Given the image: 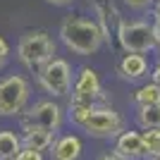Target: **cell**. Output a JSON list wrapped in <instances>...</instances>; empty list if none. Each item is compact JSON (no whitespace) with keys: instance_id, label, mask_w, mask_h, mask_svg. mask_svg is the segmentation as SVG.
<instances>
[{"instance_id":"obj_14","label":"cell","mask_w":160,"mask_h":160,"mask_svg":"<svg viewBox=\"0 0 160 160\" xmlns=\"http://www.w3.org/2000/svg\"><path fill=\"white\" fill-rule=\"evenodd\" d=\"M19 151H22L19 134L10 132V129H0V160H14Z\"/></svg>"},{"instance_id":"obj_23","label":"cell","mask_w":160,"mask_h":160,"mask_svg":"<svg viewBox=\"0 0 160 160\" xmlns=\"http://www.w3.org/2000/svg\"><path fill=\"white\" fill-rule=\"evenodd\" d=\"M153 33H155V46L160 48V19H153Z\"/></svg>"},{"instance_id":"obj_20","label":"cell","mask_w":160,"mask_h":160,"mask_svg":"<svg viewBox=\"0 0 160 160\" xmlns=\"http://www.w3.org/2000/svg\"><path fill=\"white\" fill-rule=\"evenodd\" d=\"M14 160H46L41 151H33V148H22Z\"/></svg>"},{"instance_id":"obj_22","label":"cell","mask_w":160,"mask_h":160,"mask_svg":"<svg viewBox=\"0 0 160 160\" xmlns=\"http://www.w3.org/2000/svg\"><path fill=\"white\" fill-rule=\"evenodd\" d=\"M48 5H53V7H69L74 2V0H46Z\"/></svg>"},{"instance_id":"obj_12","label":"cell","mask_w":160,"mask_h":160,"mask_svg":"<svg viewBox=\"0 0 160 160\" xmlns=\"http://www.w3.org/2000/svg\"><path fill=\"white\" fill-rule=\"evenodd\" d=\"M22 148H33V151H50V146H53V132H48V129L43 127H33V124H29V127H22Z\"/></svg>"},{"instance_id":"obj_6","label":"cell","mask_w":160,"mask_h":160,"mask_svg":"<svg viewBox=\"0 0 160 160\" xmlns=\"http://www.w3.org/2000/svg\"><path fill=\"white\" fill-rule=\"evenodd\" d=\"M81 132H86L88 136L93 139H115L117 134L124 132V117H122L115 108L110 105H103V108H96L81 120L79 124Z\"/></svg>"},{"instance_id":"obj_2","label":"cell","mask_w":160,"mask_h":160,"mask_svg":"<svg viewBox=\"0 0 160 160\" xmlns=\"http://www.w3.org/2000/svg\"><path fill=\"white\" fill-rule=\"evenodd\" d=\"M14 55L22 67H27L29 72H38L48 60L58 58V41L43 29H29L19 36Z\"/></svg>"},{"instance_id":"obj_24","label":"cell","mask_w":160,"mask_h":160,"mask_svg":"<svg viewBox=\"0 0 160 160\" xmlns=\"http://www.w3.org/2000/svg\"><path fill=\"white\" fill-rule=\"evenodd\" d=\"M151 19H160V0H155L151 7Z\"/></svg>"},{"instance_id":"obj_27","label":"cell","mask_w":160,"mask_h":160,"mask_svg":"<svg viewBox=\"0 0 160 160\" xmlns=\"http://www.w3.org/2000/svg\"><path fill=\"white\" fill-rule=\"evenodd\" d=\"M151 160H160V158H151Z\"/></svg>"},{"instance_id":"obj_21","label":"cell","mask_w":160,"mask_h":160,"mask_svg":"<svg viewBox=\"0 0 160 160\" xmlns=\"http://www.w3.org/2000/svg\"><path fill=\"white\" fill-rule=\"evenodd\" d=\"M151 81L160 86V62H155V65L151 67Z\"/></svg>"},{"instance_id":"obj_11","label":"cell","mask_w":160,"mask_h":160,"mask_svg":"<svg viewBox=\"0 0 160 160\" xmlns=\"http://www.w3.org/2000/svg\"><path fill=\"white\" fill-rule=\"evenodd\" d=\"M84 153V143L77 134H62L50 146V160H79Z\"/></svg>"},{"instance_id":"obj_7","label":"cell","mask_w":160,"mask_h":160,"mask_svg":"<svg viewBox=\"0 0 160 160\" xmlns=\"http://www.w3.org/2000/svg\"><path fill=\"white\" fill-rule=\"evenodd\" d=\"M22 120V127H43L48 132L58 134L65 122V110H62L60 103H55L53 98H43V100H36L31 108H27V112L19 117Z\"/></svg>"},{"instance_id":"obj_16","label":"cell","mask_w":160,"mask_h":160,"mask_svg":"<svg viewBox=\"0 0 160 160\" xmlns=\"http://www.w3.org/2000/svg\"><path fill=\"white\" fill-rule=\"evenodd\" d=\"M134 103L136 105H158L160 103V86L148 81V84H141L134 93Z\"/></svg>"},{"instance_id":"obj_1","label":"cell","mask_w":160,"mask_h":160,"mask_svg":"<svg viewBox=\"0 0 160 160\" xmlns=\"http://www.w3.org/2000/svg\"><path fill=\"white\" fill-rule=\"evenodd\" d=\"M58 41L72 55H98L105 46V33L96 19L65 17L58 29Z\"/></svg>"},{"instance_id":"obj_18","label":"cell","mask_w":160,"mask_h":160,"mask_svg":"<svg viewBox=\"0 0 160 160\" xmlns=\"http://www.w3.org/2000/svg\"><path fill=\"white\" fill-rule=\"evenodd\" d=\"M10 58H12V48H10L7 38L0 33V69H5L10 65Z\"/></svg>"},{"instance_id":"obj_25","label":"cell","mask_w":160,"mask_h":160,"mask_svg":"<svg viewBox=\"0 0 160 160\" xmlns=\"http://www.w3.org/2000/svg\"><path fill=\"white\" fill-rule=\"evenodd\" d=\"M98 160H122V158H120L117 153H103V155H100Z\"/></svg>"},{"instance_id":"obj_9","label":"cell","mask_w":160,"mask_h":160,"mask_svg":"<svg viewBox=\"0 0 160 160\" xmlns=\"http://www.w3.org/2000/svg\"><path fill=\"white\" fill-rule=\"evenodd\" d=\"M117 74L120 79L129 81V84H136V81H143L146 77H151V60H148L146 53H124L117 62Z\"/></svg>"},{"instance_id":"obj_3","label":"cell","mask_w":160,"mask_h":160,"mask_svg":"<svg viewBox=\"0 0 160 160\" xmlns=\"http://www.w3.org/2000/svg\"><path fill=\"white\" fill-rule=\"evenodd\" d=\"M117 43L124 53H155V33L153 19H122L117 27Z\"/></svg>"},{"instance_id":"obj_13","label":"cell","mask_w":160,"mask_h":160,"mask_svg":"<svg viewBox=\"0 0 160 160\" xmlns=\"http://www.w3.org/2000/svg\"><path fill=\"white\" fill-rule=\"evenodd\" d=\"M72 91H79V93H100L103 91V84H100V77L93 67H79V72L74 74V84Z\"/></svg>"},{"instance_id":"obj_10","label":"cell","mask_w":160,"mask_h":160,"mask_svg":"<svg viewBox=\"0 0 160 160\" xmlns=\"http://www.w3.org/2000/svg\"><path fill=\"white\" fill-rule=\"evenodd\" d=\"M93 19L100 24L103 33H105V43H110L112 36H117V27L122 24L117 7L112 5V0H93Z\"/></svg>"},{"instance_id":"obj_5","label":"cell","mask_w":160,"mask_h":160,"mask_svg":"<svg viewBox=\"0 0 160 160\" xmlns=\"http://www.w3.org/2000/svg\"><path fill=\"white\" fill-rule=\"evenodd\" d=\"M36 77H38L41 88H43L48 96H53V98H65V96L72 93L74 69H72V62L65 60V58L48 60L46 65L36 72Z\"/></svg>"},{"instance_id":"obj_19","label":"cell","mask_w":160,"mask_h":160,"mask_svg":"<svg viewBox=\"0 0 160 160\" xmlns=\"http://www.w3.org/2000/svg\"><path fill=\"white\" fill-rule=\"evenodd\" d=\"M127 2L129 10H134V12H143V10H151L153 7L155 0H124Z\"/></svg>"},{"instance_id":"obj_15","label":"cell","mask_w":160,"mask_h":160,"mask_svg":"<svg viewBox=\"0 0 160 160\" xmlns=\"http://www.w3.org/2000/svg\"><path fill=\"white\" fill-rule=\"evenodd\" d=\"M136 124L141 129H160V103L158 105H136Z\"/></svg>"},{"instance_id":"obj_26","label":"cell","mask_w":160,"mask_h":160,"mask_svg":"<svg viewBox=\"0 0 160 160\" xmlns=\"http://www.w3.org/2000/svg\"><path fill=\"white\" fill-rule=\"evenodd\" d=\"M155 60L160 62V48H158V50H155Z\"/></svg>"},{"instance_id":"obj_4","label":"cell","mask_w":160,"mask_h":160,"mask_svg":"<svg viewBox=\"0 0 160 160\" xmlns=\"http://www.w3.org/2000/svg\"><path fill=\"white\" fill-rule=\"evenodd\" d=\"M31 84L24 74H7L0 79V117H22L29 108Z\"/></svg>"},{"instance_id":"obj_8","label":"cell","mask_w":160,"mask_h":160,"mask_svg":"<svg viewBox=\"0 0 160 160\" xmlns=\"http://www.w3.org/2000/svg\"><path fill=\"white\" fill-rule=\"evenodd\" d=\"M112 153H117L122 160H148V148L143 143V134L124 129L122 134L115 136Z\"/></svg>"},{"instance_id":"obj_17","label":"cell","mask_w":160,"mask_h":160,"mask_svg":"<svg viewBox=\"0 0 160 160\" xmlns=\"http://www.w3.org/2000/svg\"><path fill=\"white\" fill-rule=\"evenodd\" d=\"M141 134L148 148V158H160V129H141Z\"/></svg>"}]
</instances>
